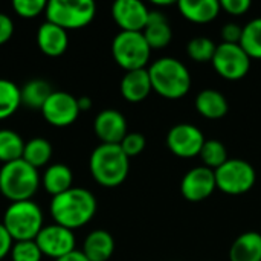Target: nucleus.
<instances>
[{"label":"nucleus","instance_id":"obj_16","mask_svg":"<svg viewBox=\"0 0 261 261\" xmlns=\"http://www.w3.org/2000/svg\"><path fill=\"white\" fill-rule=\"evenodd\" d=\"M37 44L44 55L60 57L69 46L67 31L46 20L37 31Z\"/></svg>","mask_w":261,"mask_h":261},{"label":"nucleus","instance_id":"obj_33","mask_svg":"<svg viewBox=\"0 0 261 261\" xmlns=\"http://www.w3.org/2000/svg\"><path fill=\"white\" fill-rule=\"evenodd\" d=\"M147 145V141H145V136L142 133H138V132H132V133H127L125 138L121 141L119 147L122 148V151L128 156V158H135L138 154H141L144 151Z\"/></svg>","mask_w":261,"mask_h":261},{"label":"nucleus","instance_id":"obj_39","mask_svg":"<svg viewBox=\"0 0 261 261\" xmlns=\"http://www.w3.org/2000/svg\"><path fill=\"white\" fill-rule=\"evenodd\" d=\"M78 99V107H80V112H87L92 109V99L89 96H80L76 98Z\"/></svg>","mask_w":261,"mask_h":261},{"label":"nucleus","instance_id":"obj_18","mask_svg":"<svg viewBox=\"0 0 261 261\" xmlns=\"http://www.w3.org/2000/svg\"><path fill=\"white\" fill-rule=\"evenodd\" d=\"M142 34L151 49H164L170 44L173 38V31L168 23V18L164 15V12L158 9L150 11Z\"/></svg>","mask_w":261,"mask_h":261},{"label":"nucleus","instance_id":"obj_22","mask_svg":"<svg viewBox=\"0 0 261 261\" xmlns=\"http://www.w3.org/2000/svg\"><path fill=\"white\" fill-rule=\"evenodd\" d=\"M229 261H261V234L246 231L240 234L229 249Z\"/></svg>","mask_w":261,"mask_h":261},{"label":"nucleus","instance_id":"obj_9","mask_svg":"<svg viewBox=\"0 0 261 261\" xmlns=\"http://www.w3.org/2000/svg\"><path fill=\"white\" fill-rule=\"evenodd\" d=\"M214 70L228 81H239L249 73L251 58L242 49L240 44L220 43L217 44L214 58H213Z\"/></svg>","mask_w":261,"mask_h":261},{"label":"nucleus","instance_id":"obj_4","mask_svg":"<svg viewBox=\"0 0 261 261\" xmlns=\"http://www.w3.org/2000/svg\"><path fill=\"white\" fill-rule=\"evenodd\" d=\"M40 184L37 168L23 159L3 164L0 168V193L11 202L32 200Z\"/></svg>","mask_w":261,"mask_h":261},{"label":"nucleus","instance_id":"obj_30","mask_svg":"<svg viewBox=\"0 0 261 261\" xmlns=\"http://www.w3.org/2000/svg\"><path fill=\"white\" fill-rule=\"evenodd\" d=\"M216 49H217V44L211 38L203 37V35L191 38L187 44V54L196 63L213 61Z\"/></svg>","mask_w":261,"mask_h":261},{"label":"nucleus","instance_id":"obj_14","mask_svg":"<svg viewBox=\"0 0 261 261\" xmlns=\"http://www.w3.org/2000/svg\"><path fill=\"white\" fill-rule=\"evenodd\" d=\"M150 9L139 0H118L112 5V17L121 31L142 32Z\"/></svg>","mask_w":261,"mask_h":261},{"label":"nucleus","instance_id":"obj_10","mask_svg":"<svg viewBox=\"0 0 261 261\" xmlns=\"http://www.w3.org/2000/svg\"><path fill=\"white\" fill-rule=\"evenodd\" d=\"M205 141L203 132L199 127L187 122L176 124L167 135V145L170 151L184 159L199 156Z\"/></svg>","mask_w":261,"mask_h":261},{"label":"nucleus","instance_id":"obj_3","mask_svg":"<svg viewBox=\"0 0 261 261\" xmlns=\"http://www.w3.org/2000/svg\"><path fill=\"white\" fill-rule=\"evenodd\" d=\"M89 168L92 177L106 188L119 187L128 176L130 158L115 144H99L90 154Z\"/></svg>","mask_w":261,"mask_h":261},{"label":"nucleus","instance_id":"obj_21","mask_svg":"<svg viewBox=\"0 0 261 261\" xmlns=\"http://www.w3.org/2000/svg\"><path fill=\"white\" fill-rule=\"evenodd\" d=\"M115 251V240L109 231H92L83 245V254L89 261H109Z\"/></svg>","mask_w":261,"mask_h":261},{"label":"nucleus","instance_id":"obj_37","mask_svg":"<svg viewBox=\"0 0 261 261\" xmlns=\"http://www.w3.org/2000/svg\"><path fill=\"white\" fill-rule=\"evenodd\" d=\"M12 245H14V240L11 239L9 232L3 226V223H0V261L11 254Z\"/></svg>","mask_w":261,"mask_h":261},{"label":"nucleus","instance_id":"obj_23","mask_svg":"<svg viewBox=\"0 0 261 261\" xmlns=\"http://www.w3.org/2000/svg\"><path fill=\"white\" fill-rule=\"evenodd\" d=\"M73 174L72 170L64 164H54L46 168L41 177L43 188L54 197L58 196L67 190H70L73 185Z\"/></svg>","mask_w":261,"mask_h":261},{"label":"nucleus","instance_id":"obj_5","mask_svg":"<svg viewBox=\"0 0 261 261\" xmlns=\"http://www.w3.org/2000/svg\"><path fill=\"white\" fill-rule=\"evenodd\" d=\"M2 223L14 242L35 240L43 229V211L34 200L11 202Z\"/></svg>","mask_w":261,"mask_h":261},{"label":"nucleus","instance_id":"obj_19","mask_svg":"<svg viewBox=\"0 0 261 261\" xmlns=\"http://www.w3.org/2000/svg\"><path fill=\"white\" fill-rule=\"evenodd\" d=\"M194 107L197 110V113L206 119H222L228 110H229V104L226 96L216 90V89H205L202 90L194 101Z\"/></svg>","mask_w":261,"mask_h":261},{"label":"nucleus","instance_id":"obj_6","mask_svg":"<svg viewBox=\"0 0 261 261\" xmlns=\"http://www.w3.org/2000/svg\"><path fill=\"white\" fill-rule=\"evenodd\" d=\"M47 21L69 31L86 28L96 15V5L92 0H50L46 6Z\"/></svg>","mask_w":261,"mask_h":261},{"label":"nucleus","instance_id":"obj_32","mask_svg":"<svg viewBox=\"0 0 261 261\" xmlns=\"http://www.w3.org/2000/svg\"><path fill=\"white\" fill-rule=\"evenodd\" d=\"M46 0H14L12 9L17 15L23 18H34L46 11Z\"/></svg>","mask_w":261,"mask_h":261},{"label":"nucleus","instance_id":"obj_38","mask_svg":"<svg viewBox=\"0 0 261 261\" xmlns=\"http://www.w3.org/2000/svg\"><path fill=\"white\" fill-rule=\"evenodd\" d=\"M55 261H89V258L83 254V251L75 249V251H72V252H69V254H66V255H63V257H60L58 260Z\"/></svg>","mask_w":261,"mask_h":261},{"label":"nucleus","instance_id":"obj_7","mask_svg":"<svg viewBox=\"0 0 261 261\" xmlns=\"http://www.w3.org/2000/svg\"><path fill=\"white\" fill-rule=\"evenodd\" d=\"M112 55L118 66L125 72L145 69L150 61L151 47L148 46L142 32L121 31L115 35L112 43Z\"/></svg>","mask_w":261,"mask_h":261},{"label":"nucleus","instance_id":"obj_25","mask_svg":"<svg viewBox=\"0 0 261 261\" xmlns=\"http://www.w3.org/2000/svg\"><path fill=\"white\" fill-rule=\"evenodd\" d=\"M52 158V145L44 138H32L24 144L23 161L32 165L34 168L44 167Z\"/></svg>","mask_w":261,"mask_h":261},{"label":"nucleus","instance_id":"obj_34","mask_svg":"<svg viewBox=\"0 0 261 261\" xmlns=\"http://www.w3.org/2000/svg\"><path fill=\"white\" fill-rule=\"evenodd\" d=\"M242 34H243V26L237 24V23H226L222 29H220V35L223 43H229V44H240L242 40Z\"/></svg>","mask_w":261,"mask_h":261},{"label":"nucleus","instance_id":"obj_11","mask_svg":"<svg viewBox=\"0 0 261 261\" xmlns=\"http://www.w3.org/2000/svg\"><path fill=\"white\" fill-rule=\"evenodd\" d=\"M41 115L54 127H69L72 125L78 115V99L67 92H52L44 106L41 107Z\"/></svg>","mask_w":261,"mask_h":261},{"label":"nucleus","instance_id":"obj_2","mask_svg":"<svg viewBox=\"0 0 261 261\" xmlns=\"http://www.w3.org/2000/svg\"><path fill=\"white\" fill-rule=\"evenodd\" d=\"M153 90L167 99H180L191 89V73L177 58L162 57L148 67Z\"/></svg>","mask_w":261,"mask_h":261},{"label":"nucleus","instance_id":"obj_27","mask_svg":"<svg viewBox=\"0 0 261 261\" xmlns=\"http://www.w3.org/2000/svg\"><path fill=\"white\" fill-rule=\"evenodd\" d=\"M21 106L20 87L6 78H0V121L12 116Z\"/></svg>","mask_w":261,"mask_h":261},{"label":"nucleus","instance_id":"obj_31","mask_svg":"<svg viewBox=\"0 0 261 261\" xmlns=\"http://www.w3.org/2000/svg\"><path fill=\"white\" fill-rule=\"evenodd\" d=\"M9 255L12 261H41L43 258V254L37 246L35 240L14 242Z\"/></svg>","mask_w":261,"mask_h":261},{"label":"nucleus","instance_id":"obj_8","mask_svg":"<svg viewBox=\"0 0 261 261\" xmlns=\"http://www.w3.org/2000/svg\"><path fill=\"white\" fill-rule=\"evenodd\" d=\"M216 185L225 194L240 196L252 190L257 180L254 167L245 159H228L220 168L214 171Z\"/></svg>","mask_w":261,"mask_h":261},{"label":"nucleus","instance_id":"obj_12","mask_svg":"<svg viewBox=\"0 0 261 261\" xmlns=\"http://www.w3.org/2000/svg\"><path fill=\"white\" fill-rule=\"evenodd\" d=\"M35 243L43 255H47L54 260H58L60 257L75 251L73 231L57 223L43 226L35 239Z\"/></svg>","mask_w":261,"mask_h":261},{"label":"nucleus","instance_id":"obj_35","mask_svg":"<svg viewBox=\"0 0 261 261\" xmlns=\"http://www.w3.org/2000/svg\"><path fill=\"white\" fill-rule=\"evenodd\" d=\"M252 3L249 0H222L220 8L231 15H243L251 9Z\"/></svg>","mask_w":261,"mask_h":261},{"label":"nucleus","instance_id":"obj_17","mask_svg":"<svg viewBox=\"0 0 261 261\" xmlns=\"http://www.w3.org/2000/svg\"><path fill=\"white\" fill-rule=\"evenodd\" d=\"M121 95L128 102H141L145 98H148L151 87V80L148 75V69H138L125 72V75L121 80Z\"/></svg>","mask_w":261,"mask_h":261},{"label":"nucleus","instance_id":"obj_29","mask_svg":"<svg viewBox=\"0 0 261 261\" xmlns=\"http://www.w3.org/2000/svg\"><path fill=\"white\" fill-rule=\"evenodd\" d=\"M199 156L203 162V167H206L213 171L220 168L229 159L225 144L217 139H206Z\"/></svg>","mask_w":261,"mask_h":261},{"label":"nucleus","instance_id":"obj_13","mask_svg":"<svg viewBox=\"0 0 261 261\" xmlns=\"http://www.w3.org/2000/svg\"><path fill=\"white\" fill-rule=\"evenodd\" d=\"M216 190V174L203 165L191 168L180 182V193L188 202H202L211 197Z\"/></svg>","mask_w":261,"mask_h":261},{"label":"nucleus","instance_id":"obj_26","mask_svg":"<svg viewBox=\"0 0 261 261\" xmlns=\"http://www.w3.org/2000/svg\"><path fill=\"white\" fill-rule=\"evenodd\" d=\"M24 141L21 136L9 128H0V162L8 164L23 158Z\"/></svg>","mask_w":261,"mask_h":261},{"label":"nucleus","instance_id":"obj_20","mask_svg":"<svg viewBox=\"0 0 261 261\" xmlns=\"http://www.w3.org/2000/svg\"><path fill=\"white\" fill-rule=\"evenodd\" d=\"M179 12L193 23H210L220 14V2L217 0H180Z\"/></svg>","mask_w":261,"mask_h":261},{"label":"nucleus","instance_id":"obj_24","mask_svg":"<svg viewBox=\"0 0 261 261\" xmlns=\"http://www.w3.org/2000/svg\"><path fill=\"white\" fill-rule=\"evenodd\" d=\"M52 87L47 81L44 80H31L24 83L23 87H20V95H21V104L26 106L28 109H38L44 106L47 98L52 95Z\"/></svg>","mask_w":261,"mask_h":261},{"label":"nucleus","instance_id":"obj_28","mask_svg":"<svg viewBox=\"0 0 261 261\" xmlns=\"http://www.w3.org/2000/svg\"><path fill=\"white\" fill-rule=\"evenodd\" d=\"M240 46L251 60H261V17L252 18L243 26Z\"/></svg>","mask_w":261,"mask_h":261},{"label":"nucleus","instance_id":"obj_1","mask_svg":"<svg viewBox=\"0 0 261 261\" xmlns=\"http://www.w3.org/2000/svg\"><path fill=\"white\" fill-rule=\"evenodd\" d=\"M96 199L89 190L72 187L70 190L54 196L49 210L57 225L73 231L87 225L96 214Z\"/></svg>","mask_w":261,"mask_h":261},{"label":"nucleus","instance_id":"obj_15","mask_svg":"<svg viewBox=\"0 0 261 261\" xmlns=\"http://www.w3.org/2000/svg\"><path fill=\"white\" fill-rule=\"evenodd\" d=\"M93 130L96 138L101 141V144H115V145H119L121 141L128 133L125 116L115 109L101 110L95 116Z\"/></svg>","mask_w":261,"mask_h":261},{"label":"nucleus","instance_id":"obj_36","mask_svg":"<svg viewBox=\"0 0 261 261\" xmlns=\"http://www.w3.org/2000/svg\"><path fill=\"white\" fill-rule=\"evenodd\" d=\"M12 34H14V21H12V18L8 14L0 12V46L5 44L6 41H9Z\"/></svg>","mask_w":261,"mask_h":261}]
</instances>
